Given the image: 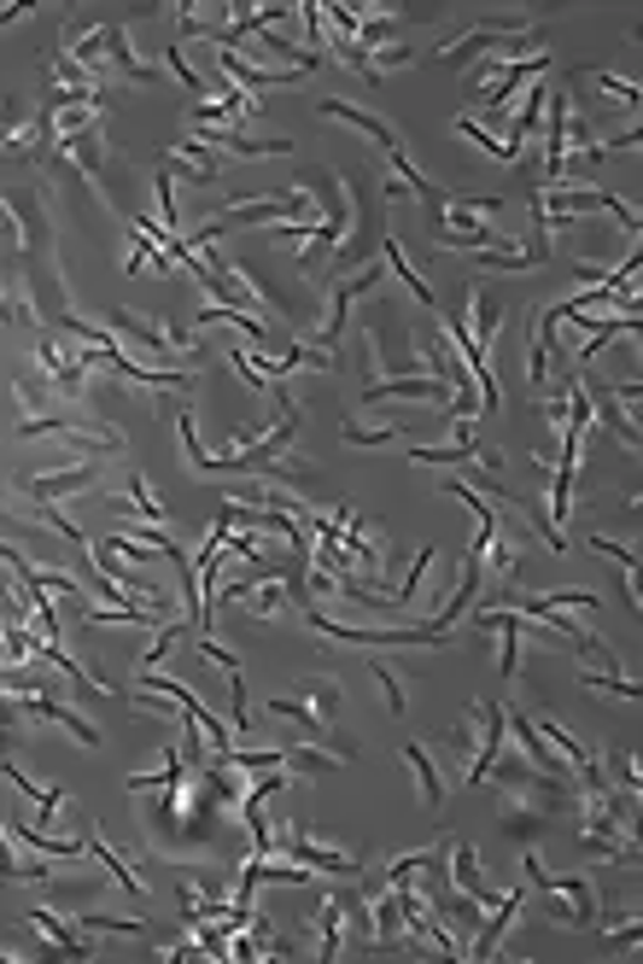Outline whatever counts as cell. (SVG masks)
<instances>
[{
    "label": "cell",
    "mask_w": 643,
    "mask_h": 964,
    "mask_svg": "<svg viewBox=\"0 0 643 964\" xmlns=\"http://www.w3.org/2000/svg\"><path fill=\"white\" fill-rule=\"evenodd\" d=\"M358 345H363V363H369V386L381 380H410L421 375V357H416V333L398 321V310L375 293V310L358 321Z\"/></svg>",
    "instance_id": "6da1fadb"
},
{
    "label": "cell",
    "mask_w": 643,
    "mask_h": 964,
    "mask_svg": "<svg viewBox=\"0 0 643 964\" xmlns=\"http://www.w3.org/2000/svg\"><path fill=\"white\" fill-rule=\"evenodd\" d=\"M269 848H281L287 859H299L311 877H363V859L358 854H340V848H316L311 836L299 831V824H281V831H269Z\"/></svg>",
    "instance_id": "7a4b0ae2"
},
{
    "label": "cell",
    "mask_w": 643,
    "mask_h": 964,
    "mask_svg": "<svg viewBox=\"0 0 643 964\" xmlns=\"http://www.w3.org/2000/svg\"><path fill=\"white\" fill-rule=\"evenodd\" d=\"M0 216H7L12 246H19V251H42V246H47V205H42V188H30V181H12V188H0Z\"/></svg>",
    "instance_id": "3957f363"
},
{
    "label": "cell",
    "mask_w": 643,
    "mask_h": 964,
    "mask_svg": "<svg viewBox=\"0 0 643 964\" xmlns=\"http://www.w3.org/2000/svg\"><path fill=\"white\" fill-rule=\"evenodd\" d=\"M100 485V456L94 462H65V468H36V473H19V497L30 503H59L71 492H94Z\"/></svg>",
    "instance_id": "277c9868"
},
{
    "label": "cell",
    "mask_w": 643,
    "mask_h": 964,
    "mask_svg": "<svg viewBox=\"0 0 643 964\" xmlns=\"http://www.w3.org/2000/svg\"><path fill=\"white\" fill-rule=\"evenodd\" d=\"M451 848V889H463V894H474L480 906H498V901H510V894H498L492 883L480 877V848H474L468 836H456V842H445Z\"/></svg>",
    "instance_id": "5b68a950"
},
{
    "label": "cell",
    "mask_w": 643,
    "mask_h": 964,
    "mask_svg": "<svg viewBox=\"0 0 643 964\" xmlns=\"http://www.w3.org/2000/svg\"><path fill=\"white\" fill-rule=\"evenodd\" d=\"M106 71L117 82H135V89H147V82H159V71H152L147 59H135V47H129V24H106Z\"/></svg>",
    "instance_id": "8992f818"
},
{
    "label": "cell",
    "mask_w": 643,
    "mask_h": 964,
    "mask_svg": "<svg viewBox=\"0 0 643 964\" xmlns=\"http://www.w3.org/2000/svg\"><path fill=\"white\" fill-rule=\"evenodd\" d=\"M316 111H322V117H334V124H351V129H358V134H369V141H375L381 152H393V146H404V141H398V129H393V124H386V117H375V111H363V106H351V99H334V94H328V99H322V106H316Z\"/></svg>",
    "instance_id": "52a82bcc"
},
{
    "label": "cell",
    "mask_w": 643,
    "mask_h": 964,
    "mask_svg": "<svg viewBox=\"0 0 643 964\" xmlns=\"http://www.w3.org/2000/svg\"><path fill=\"white\" fill-rule=\"evenodd\" d=\"M463 328H468V340H474V351H480V357H486V345H498L503 298L492 293V286H474V293H468V316H463Z\"/></svg>",
    "instance_id": "ba28073f"
},
{
    "label": "cell",
    "mask_w": 643,
    "mask_h": 964,
    "mask_svg": "<svg viewBox=\"0 0 643 964\" xmlns=\"http://www.w3.org/2000/svg\"><path fill=\"white\" fill-rule=\"evenodd\" d=\"M404 760L416 766L421 813H439V807H445V777H439V754H433V749H421V742H404Z\"/></svg>",
    "instance_id": "9c48e42d"
},
{
    "label": "cell",
    "mask_w": 643,
    "mask_h": 964,
    "mask_svg": "<svg viewBox=\"0 0 643 964\" xmlns=\"http://www.w3.org/2000/svg\"><path fill=\"white\" fill-rule=\"evenodd\" d=\"M346 953V901L322 894L316 901V959H340Z\"/></svg>",
    "instance_id": "30bf717a"
},
{
    "label": "cell",
    "mask_w": 643,
    "mask_h": 964,
    "mask_svg": "<svg viewBox=\"0 0 643 964\" xmlns=\"http://www.w3.org/2000/svg\"><path fill=\"white\" fill-rule=\"evenodd\" d=\"M65 158L77 164V171H89V176H100L106 171V124H82L77 134H65Z\"/></svg>",
    "instance_id": "8fae6325"
},
{
    "label": "cell",
    "mask_w": 643,
    "mask_h": 964,
    "mask_svg": "<svg viewBox=\"0 0 643 964\" xmlns=\"http://www.w3.org/2000/svg\"><path fill=\"white\" fill-rule=\"evenodd\" d=\"M545 64H550V54H527V59H515L510 71L498 77V89H486V111L503 117V106L515 99V89H521V82H533V77H545Z\"/></svg>",
    "instance_id": "7c38bea8"
},
{
    "label": "cell",
    "mask_w": 643,
    "mask_h": 964,
    "mask_svg": "<svg viewBox=\"0 0 643 964\" xmlns=\"http://www.w3.org/2000/svg\"><path fill=\"white\" fill-rule=\"evenodd\" d=\"M30 924H36L42 936L59 947V959H89V953H94V947H89V936H82V929H71V924H59V918H54V912H47V906H30Z\"/></svg>",
    "instance_id": "4fadbf2b"
},
{
    "label": "cell",
    "mask_w": 643,
    "mask_h": 964,
    "mask_svg": "<svg viewBox=\"0 0 643 964\" xmlns=\"http://www.w3.org/2000/svg\"><path fill=\"white\" fill-rule=\"evenodd\" d=\"M241 602H246L258 620H281V614H293V608H299V597L287 590V579H258Z\"/></svg>",
    "instance_id": "5bb4252c"
},
{
    "label": "cell",
    "mask_w": 643,
    "mask_h": 964,
    "mask_svg": "<svg viewBox=\"0 0 643 964\" xmlns=\"http://www.w3.org/2000/svg\"><path fill=\"white\" fill-rule=\"evenodd\" d=\"M439 749H445V754H451V766H456V777H463V766H468V754H474V749H480V702H474V707H468V714H463V719H456V725H451V731H445V742H439Z\"/></svg>",
    "instance_id": "9a60e30c"
},
{
    "label": "cell",
    "mask_w": 643,
    "mask_h": 964,
    "mask_svg": "<svg viewBox=\"0 0 643 964\" xmlns=\"http://www.w3.org/2000/svg\"><path fill=\"white\" fill-rule=\"evenodd\" d=\"M12 836H19L30 854H47V859H77V854H89V842H82V836H42V831H24V824H12Z\"/></svg>",
    "instance_id": "2e32d148"
},
{
    "label": "cell",
    "mask_w": 643,
    "mask_h": 964,
    "mask_svg": "<svg viewBox=\"0 0 643 964\" xmlns=\"http://www.w3.org/2000/svg\"><path fill=\"white\" fill-rule=\"evenodd\" d=\"M545 831H550V813H538V807H503V836L510 842H527L533 848Z\"/></svg>",
    "instance_id": "e0dca14e"
},
{
    "label": "cell",
    "mask_w": 643,
    "mask_h": 964,
    "mask_svg": "<svg viewBox=\"0 0 643 964\" xmlns=\"http://www.w3.org/2000/svg\"><path fill=\"white\" fill-rule=\"evenodd\" d=\"M82 842H89V854H94V859H106V871L117 877V883H124V894H129V901H147V883H141V877L129 871V859H124V854H112V848H106V842H100V836H82Z\"/></svg>",
    "instance_id": "ac0fdd59"
},
{
    "label": "cell",
    "mask_w": 643,
    "mask_h": 964,
    "mask_svg": "<svg viewBox=\"0 0 643 964\" xmlns=\"http://www.w3.org/2000/svg\"><path fill=\"white\" fill-rule=\"evenodd\" d=\"M77 924L100 929V936H147V918H112V912H94V906H77Z\"/></svg>",
    "instance_id": "d6986e66"
},
{
    "label": "cell",
    "mask_w": 643,
    "mask_h": 964,
    "mask_svg": "<svg viewBox=\"0 0 643 964\" xmlns=\"http://www.w3.org/2000/svg\"><path fill=\"white\" fill-rule=\"evenodd\" d=\"M456 134H463V141H474V146H486L498 164H521V152H515L510 141H498V134L486 129V124H468V117H456Z\"/></svg>",
    "instance_id": "ffe728a7"
},
{
    "label": "cell",
    "mask_w": 643,
    "mask_h": 964,
    "mask_svg": "<svg viewBox=\"0 0 643 964\" xmlns=\"http://www.w3.org/2000/svg\"><path fill=\"white\" fill-rule=\"evenodd\" d=\"M433 555H439V544H421V555L410 562V573H404V585L393 590V602H404V608H410V602L421 597V585H428V567H433Z\"/></svg>",
    "instance_id": "44dd1931"
},
{
    "label": "cell",
    "mask_w": 643,
    "mask_h": 964,
    "mask_svg": "<svg viewBox=\"0 0 643 964\" xmlns=\"http://www.w3.org/2000/svg\"><path fill=\"white\" fill-rule=\"evenodd\" d=\"M545 99H550V89H545V77H533V89H527V106H521V117H515V141H527V134L545 124Z\"/></svg>",
    "instance_id": "7402d4cb"
},
{
    "label": "cell",
    "mask_w": 643,
    "mask_h": 964,
    "mask_svg": "<svg viewBox=\"0 0 643 964\" xmlns=\"http://www.w3.org/2000/svg\"><path fill=\"white\" fill-rule=\"evenodd\" d=\"M19 877H30V883H47V866H24V859L12 854L7 831H0V883H19Z\"/></svg>",
    "instance_id": "603a6c76"
},
{
    "label": "cell",
    "mask_w": 643,
    "mask_h": 964,
    "mask_svg": "<svg viewBox=\"0 0 643 964\" xmlns=\"http://www.w3.org/2000/svg\"><path fill=\"white\" fill-rule=\"evenodd\" d=\"M304 702H311V714H316L322 725H334V719H340V684H334V679H316Z\"/></svg>",
    "instance_id": "cb8c5ba5"
},
{
    "label": "cell",
    "mask_w": 643,
    "mask_h": 964,
    "mask_svg": "<svg viewBox=\"0 0 643 964\" xmlns=\"http://www.w3.org/2000/svg\"><path fill=\"white\" fill-rule=\"evenodd\" d=\"M386 258H393V269H398V275H404V286H410V293H416L421 304H433V286H428V281H421V275H416V269H410V251H404L398 240H386Z\"/></svg>",
    "instance_id": "d4e9b609"
},
{
    "label": "cell",
    "mask_w": 643,
    "mask_h": 964,
    "mask_svg": "<svg viewBox=\"0 0 643 964\" xmlns=\"http://www.w3.org/2000/svg\"><path fill=\"white\" fill-rule=\"evenodd\" d=\"M369 672H375V684L386 690V707H393V714H404V707H410V696H404V684H398V667H393V661H369Z\"/></svg>",
    "instance_id": "484cf974"
},
{
    "label": "cell",
    "mask_w": 643,
    "mask_h": 964,
    "mask_svg": "<svg viewBox=\"0 0 643 964\" xmlns=\"http://www.w3.org/2000/svg\"><path fill=\"white\" fill-rule=\"evenodd\" d=\"M164 64H171V77H176V82H182V89H188L194 99H199V94H206V82H199V77L188 71V59H182V47H176V42H171V47H164Z\"/></svg>",
    "instance_id": "4316f807"
},
{
    "label": "cell",
    "mask_w": 643,
    "mask_h": 964,
    "mask_svg": "<svg viewBox=\"0 0 643 964\" xmlns=\"http://www.w3.org/2000/svg\"><path fill=\"white\" fill-rule=\"evenodd\" d=\"M159 216H164V228L176 234V223H182V205H176V181H171V171H159Z\"/></svg>",
    "instance_id": "83f0119b"
},
{
    "label": "cell",
    "mask_w": 643,
    "mask_h": 964,
    "mask_svg": "<svg viewBox=\"0 0 643 964\" xmlns=\"http://www.w3.org/2000/svg\"><path fill=\"white\" fill-rule=\"evenodd\" d=\"M386 438H404V433H393V427H363V421H346V445H358V450L386 445Z\"/></svg>",
    "instance_id": "f1b7e54d"
},
{
    "label": "cell",
    "mask_w": 643,
    "mask_h": 964,
    "mask_svg": "<svg viewBox=\"0 0 643 964\" xmlns=\"http://www.w3.org/2000/svg\"><path fill=\"white\" fill-rule=\"evenodd\" d=\"M24 731V707H19V696H7V690H0V742H12Z\"/></svg>",
    "instance_id": "f546056e"
},
{
    "label": "cell",
    "mask_w": 643,
    "mask_h": 964,
    "mask_svg": "<svg viewBox=\"0 0 643 964\" xmlns=\"http://www.w3.org/2000/svg\"><path fill=\"white\" fill-rule=\"evenodd\" d=\"M591 550H597V555H615V562L626 567V579H632V573H638V550L615 544V538H608V532H597V538H591Z\"/></svg>",
    "instance_id": "4dcf8cb0"
},
{
    "label": "cell",
    "mask_w": 643,
    "mask_h": 964,
    "mask_svg": "<svg viewBox=\"0 0 643 964\" xmlns=\"http://www.w3.org/2000/svg\"><path fill=\"white\" fill-rule=\"evenodd\" d=\"M585 684H591V690H615V696L638 702V679H615V672H585Z\"/></svg>",
    "instance_id": "1f68e13d"
},
{
    "label": "cell",
    "mask_w": 643,
    "mask_h": 964,
    "mask_svg": "<svg viewBox=\"0 0 643 964\" xmlns=\"http://www.w3.org/2000/svg\"><path fill=\"white\" fill-rule=\"evenodd\" d=\"M451 415H456V421L480 415V392H474V386H463V392H451Z\"/></svg>",
    "instance_id": "d6a6232c"
},
{
    "label": "cell",
    "mask_w": 643,
    "mask_h": 964,
    "mask_svg": "<svg viewBox=\"0 0 643 964\" xmlns=\"http://www.w3.org/2000/svg\"><path fill=\"white\" fill-rule=\"evenodd\" d=\"M597 82H603V89H608V94H620V99H626V106H638V99H643V94H638V82H626V77H608V71H603Z\"/></svg>",
    "instance_id": "836d02e7"
},
{
    "label": "cell",
    "mask_w": 643,
    "mask_h": 964,
    "mask_svg": "<svg viewBox=\"0 0 643 964\" xmlns=\"http://www.w3.org/2000/svg\"><path fill=\"white\" fill-rule=\"evenodd\" d=\"M19 19H30V7H0V24H19Z\"/></svg>",
    "instance_id": "e575fe53"
},
{
    "label": "cell",
    "mask_w": 643,
    "mask_h": 964,
    "mask_svg": "<svg viewBox=\"0 0 643 964\" xmlns=\"http://www.w3.org/2000/svg\"><path fill=\"white\" fill-rule=\"evenodd\" d=\"M0 959H19V953H0Z\"/></svg>",
    "instance_id": "d590c367"
}]
</instances>
